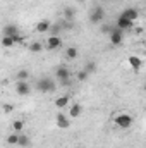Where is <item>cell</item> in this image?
Returning <instances> with one entry per match:
<instances>
[{"label":"cell","mask_w":146,"mask_h":148,"mask_svg":"<svg viewBox=\"0 0 146 148\" xmlns=\"http://www.w3.org/2000/svg\"><path fill=\"white\" fill-rule=\"evenodd\" d=\"M108 36H110V43H112L113 47H117V45H120V43H122V40H124V33H122L120 29L113 28Z\"/></svg>","instance_id":"cell-7"},{"label":"cell","mask_w":146,"mask_h":148,"mask_svg":"<svg viewBox=\"0 0 146 148\" xmlns=\"http://www.w3.org/2000/svg\"><path fill=\"white\" fill-rule=\"evenodd\" d=\"M17 145H21V147H29V138L21 133V134H19V140H17Z\"/></svg>","instance_id":"cell-20"},{"label":"cell","mask_w":146,"mask_h":148,"mask_svg":"<svg viewBox=\"0 0 146 148\" xmlns=\"http://www.w3.org/2000/svg\"><path fill=\"white\" fill-rule=\"evenodd\" d=\"M55 76H57V79H59L62 84H69V79H71V71H69L67 67L60 66V67L55 71Z\"/></svg>","instance_id":"cell-4"},{"label":"cell","mask_w":146,"mask_h":148,"mask_svg":"<svg viewBox=\"0 0 146 148\" xmlns=\"http://www.w3.org/2000/svg\"><path fill=\"white\" fill-rule=\"evenodd\" d=\"M62 47V38L60 36H48V40H46V48L48 50H59Z\"/></svg>","instance_id":"cell-8"},{"label":"cell","mask_w":146,"mask_h":148,"mask_svg":"<svg viewBox=\"0 0 146 148\" xmlns=\"http://www.w3.org/2000/svg\"><path fill=\"white\" fill-rule=\"evenodd\" d=\"M29 50H31V52H41V50H43V45H41L40 41H35V43L29 45Z\"/></svg>","instance_id":"cell-23"},{"label":"cell","mask_w":146,"mask_h":148,"mask_svg":"<svg viewBox=\"0 0 146 148\" xmlns=\"http://www.w3.org/2000/svg\"><path fill=\"white\" fill-rule=\"evenodd\" d=\"M77 2H79V3H83V2H84V0H77Z\"/></svg>","instance_id":"cell-28"},{"label":"cell","mask_w":146,"mask_h":148,"mask_svg":"<svg viewBox=\"0 0 146 148\" xmlns=\"http://www.w3.org/2000/svg\"><path fill=\"white\" fill-rule=\"evenodd\" d=\"M76 77H77V81H81V83H83V81H86V79L89 77V74L83 69V71H79V73L76 74Z\"/></svg>","instance_id":"cell-24"},{"label":"cell","mask_w":146,"mask_h":148,"mask_svg":"<svg viewBox=\"0 0 146 148\" xmlns=\"http://www.w3.org/2000/svg\"><path fill=\"white\" fill-rule=\"evenodd\" d=\"M103 19H105V9H103L102 5L93 7V10L89 12V21H91L93 24H100Z\"/></svg>","instance_id":"cell-2"},{"label":"cell","mask_w":146,"mask_h":148,"mask_svg":"<svg viewBox=\"0 0 146 148\" xmlns=\"http://www.w3.org/2000/svg\"><path fill=\"white\" fill-rule=\"evenodd\" d=\"M0 43H2V47H5V48H10V47H14V38H10V36H3Z\"/></svg>","instance_id":"cell-19"},{"label":"cell","mask_w":146,"mask_h":148,"mask_svg":"<svg viewBox=\"0 0 146 148\" xmlns=\"http://www.w3.org/2000/svg\"><path fill=\"white\" fill-rule=\"evenodd\" d=\"M81 114H83V107H81V103H72L71 109H69V117L77 119V117H81Z\"/></svg>","instance_id":"cell-13"},{"label":"cell","mask_w":146,"mask_h":148,"mask_svg":"<svg viewBox=\"0 0 146 148\" xmlns=\"http://www.w3.org/2000/svg\"><path fill=\"white\" fill-rule=\"evenodd\" d=\"M29 91H31V86H29L28 81H17V84H16V93L17 95L26 97V95H29Z\"/></svg>","instance_id":"cell-6"},{"label":"cell","mask_w":146,"mask_h":148,"mask_svg":"<svg viewBox=\"0 0 146 148\" xmlns=\"http://www.w3.org/2000/svg\"><path fill=\"white\" fill-rule=\"evenodd\" d=\"M55 122H57V127H59V129H69V127H71L69 115H64V112H59V114L55 115Z\"/></svg>","instance_id":"cell-5"},{"label":"cell","mask_w":146,"mask_h":148,"mask_svg":"<svg viewBox=\"0 0 146 148\" xmlns=\"http://www.w3.org/2000/svg\"><path fill=\"white\" fill-rule=\"evenodd\" d=\"M2 110L5 112V114H10V112L14 110V107H12L10 103H3V105H2Z\"/></svg>","instance_id":"cell-26"},{"label":"cell","mask_w":146,"mask_h":148,"mask_svg":"<svg viewBox=\"0 0 146 148\" xmlns=\"http://www.w3.org/2000/svg\"><path fill=\"white\" fill-rule=\"evenodd\" d=\"M17 140H19V134L17 133H12V134L7 136V143L9 145H17Z\"/></svg>","instance_id":"cell-22"},{"label":"cell","mask_w":146,"mask_h":148,"mask_svg":"<svg viewBox=\"0 0 146 148\" xmlns=\"http://www.w3.org/2000/svg\"><path fill=\"white\" fill-rule=\"evenodd\" d=\"M67 103H69V97H67V95H64V97H59V98L55 100V107H57V109H64Z\"/></svg>","instance_id":"cell-17"},{"label":"cell","mask_w":146,"mask_h":148,"mask_svg":"<svg viewBox=\"0 0 146 148\" xmlns=\"http://www.w3.org/2000/svg\"><path fill=\"white\" fill-rule=\"evenodd\" d=\"M84 71H86L88 74H93L95 71H96V62H93V60H91V62H88V64L84 66Z\"/></svg>","instance_id":"cell-21"},{"label":"cell","mask_w":146,"mask_h":148,"mask_svg":"<svg viewBox=\"0 0 146 148\" xmlns=\"http://www.w3.org/2000/svg\"><path fill=\"white\" fill-rule=\"evenodd\" d=\"M74 17H76V9H74V7H65V9H64V21L72 23Z\"/></svg>","instance_id":"cell-15"},{"label":"cell","mask_w":146,"mask_h":148,"mask_svg":"<svg viewBox=\"0 0 146 148\" xmlns=\"http://www.w3.org/2000/svg\"><path fill=\"white\" fill-rule=\"evenodd\" d=\"M112 29H113V26H110V24H103V26H102V31H103V33H107V35L112 33Z\"/></svg>","instance_id":"cell-27"},{"label":"cell","mask_w":146,"mask_h":148,"mask_svg":"<svg viewBox=\"0 0 146 148\" xmlns=\"http://www.w3.org/2000/svg\"><path fill=\"white\" fill-rule=\"evenodd\" d=\"M129 66H131L134 71H139V69L143 67V59L138 57V55H131V57H129Z\"/></svg>","instance_id":"cell-12"},{"label":"cell","mask_w":146,"mask_h":148,"mask_svg":"<svg viewBox=\"0 0 146 148\" xmlns=\"http://www.w3.org/2000/svg\"><path fill=\"white\" fill-rule=\"evenodd\" d=\"M115 124L120 129H129L132 126V115H129V114H119V115H115Z\"/></svg>","instance_id":"cell-3"},{"label":"cell","mask_w":146,"mask_h":148,"mask_svg":"<svg viewBox=\"0 0 146 148\" xmlns=\"http://www.w3.org/2000/svg\"><path fill=\"white\" fill-rule=\"evenodd\" d=\"M29 77V73L28 71H19L17 73V81H26Z\"/></svg>","instance_id":"cell-25"},{"label":"cell","mask_w":146,"mask_h":148,"mask_svg":"<svg viewBox=\"0 0 146 148\" xmlns=\"http://www.w3.org/2000/svg\"><path fill=\"white\" fill-rule=\"evenodd\" d=\"M12 129H14V133L21 134V133H23V129H24V121H21V119L14 121V122H12Z\"/></svg>","instance_id":"cell-18"},{"label":"cell","mask_w":146,"mask_h":148,"mask_svg":"<svg viewBox=\"0 0 146 148\" xmlns=\"http://www.w3.org/2000/svg\"><path fill=\"white\" fill-rule=\"evenodd\" d=\"M132 24H134V23L127 21V19H126V17H122V16H119V19H117V29H120V31L131 29V28H132Z\"/></svg>","instance_id":"cell-10"},{"label":"cell","mask_w":146,"mask_h":148,"mask_svg":"<svg viewBox=\"0 0 146 148\" xmlns=\"http://www.w3.org/2000/svg\"><path fill=\"white\" fill-rule=\"evenodd\" d=\"M77 55H79V50H77V47H67V48H65V57H67L69 60L77 59Z\"/></svg>","instance_id":"cell-16"},{"label":"cell","mask_w":146,"mask_h":148,"mask_svg":"<svg viewBox=\"0 0 146 148\" xmlns=\"http://www.w3.org/2000/svg\"><path fill=\"white\" fill-rule=\"evenodd\" d=\"M120 16H122V17H126L127 21L134 23V21L139 17V12H138V9H132V7H129V9H126V10H124Z\"/></svg>","instance_id":"cell-9"},{"label":"cell","mask_w":146,"mask_h":148,"mask_svg":"<svg viewBox=\"0 0 146 148\" xmlns=\"http://www.w3.org/2000/svg\"><path fill=\"white\" fill-rule=\"evenodd\" d=\"M36 90L41 91V93H53L57 90V84H55L53 79H50L48 76H45V77H40L36 81Z\"/></svg>","instance_id":"cell-1"},{"label":"cell","mask_w":146,"mask_h":148,"mask_svg":"<svg viewBox=\"0 0 146 148\" xmlns=\"http://www.w3.org/2000/svg\"><path fill=\"white\" fill-rule=\"evenodd\" d=\"M50 28H52V23H50L48 19H41V21L36 23V31L38 33H46V31H50Z\"/></svg>","instance_id":"cell-11"},{"label":"cell","mask_w":146,"mask_h":148,"mask_svg":"<svg viewBox=\"0 0 146 148\" xmlns=\"http://www.w3.org/2000/svg\"><path fill=\"white\" fill-rule=\"evenodd\" d=\"M16 35H19V29H17V26H14V24H9V26H5V28H3V36L14 38Z\"/></svg>","instance_id":"cell-14"}]
</instances>
